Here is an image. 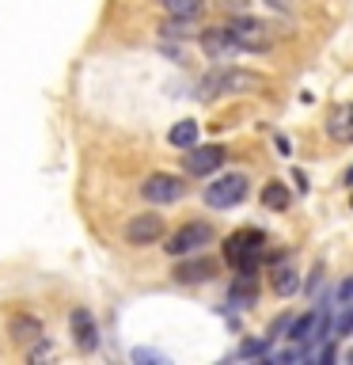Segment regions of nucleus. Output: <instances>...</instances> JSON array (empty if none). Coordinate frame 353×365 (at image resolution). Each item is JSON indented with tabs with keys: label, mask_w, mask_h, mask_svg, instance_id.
Returning <instances> with one entry per match:
<instances>
[{
	"label": "nucleus",
	"mask_w": 353,
	"mask_h": 365,
	"mask_svg": "<svg viewBox=\"0 0 353 365\" xmlns=\"http://www.w3.org/2000/svg\"><path fill=\"white\" fill-rule=\"evenodd\" d=\"M205 244H213V225H205V221H190V225H182L179 232H171L167 240V255H194V251H201Z\"/></svg>",
	"instance_id": "obj_5"
},
{
	"label": "nucleus",
	"mask_w": 353,
	"mask_h": 365,
	"mask_svg": "<svg viewBox=\"0 0 353 365\" xmlns=\"http://www.w3.org/2000/svg\"><path fill=\"white\" fill-rule=\"evenodd\" d=\"M349 205H353V198H349Z\"/></svg>",
	"instance_id": "obj_29"
},
{
	"label": "nucleus",
	"mask_w": 353,
	"mask_h": 365,
	"mask_svg": "<svg viewBox=\"0 0 353 365\" xmlns=\"http://www.w3.org/2000/svg\"><path fill=\"white\" fill-rule=\"evenodd\" d=\"M247 198V175H221L205 187V205L213 210H232Z\"/></svg>",
	"instance_id": "obj_4"
},
{
	"label": "nucleus",
	"mask_w": 353,
	"mask_h": 365,
	"mask_svg": "<svg viewBox=\"0 0 353 365\" xmlns=\"http://www.w3.org/2000/svg\"><path fill=\"white\" fill-rule=\"evenodd\" d=\"M258 76L255 73H239V68H216L201 80V99H213V96H228V91H247L255 88Z\"/></svg>",
	"instance_id": "obj_3"
},
{
	"label": "nucleus",
	"mask_w": 353,
	"mask_h": 365,
	"mask_svg": "<svg viewBox=\"0 0 353 365\" xmlns=\"http://www.w3.org/2000/svg\"><path fill=\"white\" fill-rule=\"evenodd\" d=\"M228 301H232L236 308H251V304H255V301H258V282H255V274H239V278L232 282Z\"/></svg>",
	"instance_id": "obj_15"
},
{
	"label": "nucleus",
	"mask_w": 353,
	"mask_h": 365,
	"mask_svg": "<svg viewBox=\"0 0 353 365\" xmlns=\"http://www.w3.org/2000/svg\"><path fill=\"white\" fill-rule=\"evenodd\" d=\"M68 327H73L80 350H95L99 346V327H95V319H91L88 308H76V312L68 316Z\"/></svg>",
	"instance_id": "obj_12"
},
{
	"label": "nucleus",
	"mask_w": 353,
	"mask_h": 365,
	"mask_svg": "<svg viewBox=\"0 0 353 365\" xmlns=\"http://www.w3.org/2000/svg\"><path fill=\"white\" fill-rule=\"evenodd\" d=\"M198 42L209 61H232V57L239 53V46L232 38V31L228 27H213V31H198Z\"/></svg>",
	"instance_id": "obj_8"
},
{
	"label": "nucleus",
	"mask_w": 353,
	"mask_h": 365,
	"mask_svg": "<svg viewBox=\"0 0 353 365\" xmlns=\"http://www.w3.org/2000/svg\"><path fill=\"white\" fill-rule=\"evenodd\" d=\"M289 339L296 342V346H315L319 339H330L327 335V316L323 312H307V316H300V319H293L289 324Z\"/></svg>",
	"instance_id": "obj_10"
},
{
	"label": "nucleus",
	"mask_w": 353,
	"mask_h": 365,
	"mask_svg": "<svg viewBox=\"0 0 353 365\" xmlns=\"http://www.w3.org/2000/svg\"><path fill=\"white\" fill-rule=\"evenodd\" d=\"M289 202H293V194L285 190V182H270V187L262 190V205L273 210V213H285V210H289Z\"/></svg>",
	"instance_id": "obj_18"
},
{
	"label": "nucleus",
	"mask_w": 353,
	"mask_h": 365,
	"mask_svg": "<svg viewBox=\"0 0 353 365\" xmlns=\"http://www.w3.org/2000/svg\"><path fill=\"white\" fill-rule=\"evenodd\" d=\"M167 141L175 148H190L194 141H198V122H190V118L175 122V125H171V133H167Z\"/></svg>",
	"instance_id": "obj_19"
},
{
	"label": "nucleus",
	"mask_w": 353,
	"mask_h": 365,
	"mask_svg": "<svg viewBox=\"0 0 353 365\" xmlns=\"http://www.w3.org/2000/svg\"><path fill=\"white\" fill-rule=\"evenodd\" d=\"M224 164V148L221 145H201V148H186V156H182V168H186V175H213L216 168Z\"/></svg>",
	"instance_id": "obj_9"
},
{
	"label": "nucleus",
	"mask_w": 353,
	"mask_h": 365,
	"mask_svg": "<svg viewBox=\"0 0 353 365\" xmlns=\"http://www.w3.org/2000/svg\"><path fill=\"white\" fill-rule=\"evenodd\" d=\"M164 4L167 16H175V19H198L201 16V8H205V0H159Z\"/></svg>",
	"instance_id": "obj_17"
},
{
	"label": "nucleus",
	"mask_w": 353,
	"mask_h": 365,
	"mask_svg": "<svg viewBox=\"0 0 353 365\" xmlns=\"http://www.w3.org/2000/svg\"><path fill=\"white\" fill-rule=\"evenodd\" d=\"M8 335H11V342H19V346H34V342L42 339V324L31 312H16L8 319Z\"/></svg>",
	"instance_id": "obj_13"
},
{
	"label": "nucleus",
	"mask_w": 353,
	"mask_h": 365,
	"mask_svg": "<svg viewBox=\"0 0 353 365\" xmlns=\"http://www.w3.org/2000/svg\"><path fill=\"white\" fill-rule=\"evenodd\" d=\"M293 182H296V190L307 194V175H304V171H293Z\"/></svg>",
	"instance_id": "obj_25"
},
{
	"label": "nucleus",
	"mask_w": 353,
	"mask_h": 365,
	"mask_svg": "<svg viewBox=\"0 0 353 365\" xmlns=\"http://www.w3.org/2000/svg\"><path fill=\"white\" fill-rule=\"evenodd\" d=\"M270 285H273V293H278V297H293L296 289H300V274H296L293 267H273Z\"/></svg>",
	"instance_id": "obj_16"
},
{
	"label": "nucleus",
	"mask_w": 353,
	"mask_h": 365,
	"mask_svg": "<svg viewBox=\"0 0 353 365\" xmlns=\"http://www.w3.org/2000/svg\"><path fill=\"white\" fill-rule=\"evenodd\" d=\"M262 244H266V236H262L258 228L232 232V236L224 240V259H228V267H236L239 274H255L258 259H262Z\"/></svg>",
	"instance_id": "obj_1"
},
{
	"label": "nucleus",
	"mask_w": 353,
	"mask_h": 365,
	"mask_svg": "<svg viewBox=\"0 0 353 365\" xmlns=\"http://www.w3.org/2000/svg\"><path fill=\"white\" fill-rule=\"evenodd\" d=\"M232 38L239 50H247V53H266L273 50V42H278V34H273V27L266 19H255V16H239L232 19Z\"/></svg>",
	"instance_id": "obj_2"
},
{
	"label": "nucleus",
	"mask_w": 353,
	"mask_h": 365,
	"mask_svg": "<svg viewBox=\"0 0 353 365\" xmlns=\"http://www.w3.org/2000/svg\"><path fill=\"white\" fill-rule=\"evenodd\" d=\"M346 361H353V350H349V354H346Z\"/></svg>",
	"instance_id": "obj_28"
},
{
	"label": "nucleus",
	"mask_w": 353,
	"mask_h": 365,
	"mask_svg": "<svg viewBox=\"0 0 353 365\" xmlns=\"http://www.w3.org/2000/svg\"><path fill=\"white\" fill-rule=\"evenodd\" d=\"M327 133L342 145H353V103H338L327 114Z\"/></svg>",
	"instance_id": "obj_11"
},
{
	"label": "nucleus",
	"mask_w": 353,
	"mask_h": 365,
	"mask_svg": "<svg viewBox=\"0 0 353 365\" xmlns=\"http://www.w3.org/2000/svg\"><path fill=\"white\" fill-rule=\"evenodd\" d=\"M289 324H293V316H278V319L270 324V335H266V342H273V339L281 335V331H289Z\"/></svg>",
	"instance_id": "obj_22"
},
{
	"label": "nucleus",
	"mask_w": 353,
	"mask_h": 365,
	"mask_svg": "<svg viewBox=\"0 0 353 365\" xmlns=\"http://www.w3.org/2000/svg\"><path fill=\"white\" fill-rule=\"evenodd\" d=\"M159 34H167V38H198V31H194V19H175V16H171L164 27H159Z\"/></svg>",
	"instance_id": "obj_20"
},
{
	"label": "nucleus",
	"mask_w": 353,
	"mask_h": 365,
	"mask_svg": "<svg viewBox=\"0 0 353 365\" xmlns=\"http://www.w3.org/2000/svg\"><path fill=\"white\" fill-rule=\"evenodd\" d=\"M346 182H349V187H353V168H349V171H346Z\"/></svg>",
	"instance_id": "obj_27"
},
{
	"label": "nucleus",
	"mask_w": 353,
	"mask_h": 365,
	"mask_svg": "<svg viewBox=\"0 0 353 365\" xmlns=\"http://www.w3.org/2000/svg\"><path fill=\"white\" fill-rule=\"evenodd\" d=\"M133 361H167V358L159 350H144L141 346V350H133Z\"/></svg>",
	"instance_id": "obj_23"
},
{
	"label": "nucleus",
	"mask_w": 353,
	"mask_h": 365,
	"mask_svg": "<svg viewBox=\"0 0 353 365\" xmlns=\"http://www.w3.org/2000/svg\"><path fill=\"white\" fill-rule=\"evenodd\" d=\"M213 274V262L209 259H182L179 267H175V282H182V285H198V282H205Z\"/></svg>",
	"instance_id": "obj_14"
},
{
	"label": "nucleus",
	"mask_w": 353,
	"mask_h": 365,
	"mask_svg": "<svg viewBox=\"0 0 353 365\" xmlns=\"http://www.w3.org/2000/svg\"><path fill=\"white\" fill-rule=\"evenodd\" d=\"M159 236H164V217L159 213H137L125 221V244H133V247L156 244Z\"/></svg>",
	"instance_id": "obj_7"
},
{
	"label": "nucleus",
	"mask_w": 353,
	"mask_h": 365,
	"mask_svg": "<svg viewBox=\"0 0 353 365\" xmlns=\"http://www.w3.org/2000/svg\"><path fill=\"white\" fill-rule=\"evenodd\" d=\"M266 4H273V8H281V11H289V0H266Z\"/></svg>",
	"instance_id": "obj_26"
},
{
	"label": "nucleus",
	"mask_w": 353,
	"mask_h": 365,
	"mask_svg": "<svg viewBox=\"0 0 353 365\" xmlns=\"http://www.w3.org/2000/svg\"><path fill=\"white\" fill-rule=\"evenodd\" d=\"M141 194H144V202H152V205H171V202H179L182 194H186V182L156 171V175H148L141 182Z\"/></svg>",
	"instance_id": "obj_6"
},
{
	"label": "nucleus",
	"mask_w": 353,
	"mask_h": 365,
	"mask_svg": "<svg viewBox=\"0 0 353 365\" xmlns=\"http://www.w3.org/2000/svg\"><path fill=\"white\" fill-rule=\"evenodd\" d=\"M262 350H266V342H243V346H239V358H258Z\"/></svg>",
	"instance_id": "obj_24"
},
{
	"label": "nucleus",
	"mask_w": 353,
	"mask_h": 365,
	"mask_svg": "<svg viewBox=\"0 0 353 365\" xmlns=\"http://www.w3.org/2000/svg\"><path fill=\"white\" fill-rule=\"evenodd\" d=\"M349 331H353V304H342L338 319H330V324H327V335L338 339V335H349Z\"/></svg>",
	"instance_id": "obj_21"
}]
</instances>
